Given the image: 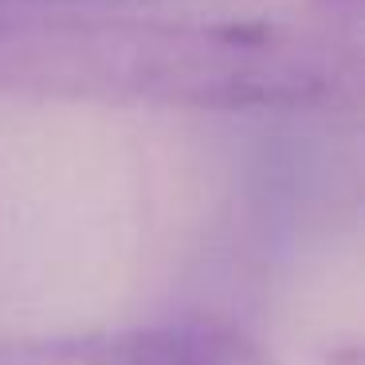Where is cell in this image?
I'll use <instances>...</instances> for the list:
<instances>
[{"label":"cell","mask_w":365,"mask_h":365,"mask_svg":"<svg viewBox=\"0 0 365 365\" xmlns=\"http://www.w3.org/2000/svg\"><path fill=\"white\" fill-rule=\"evenodd\" d=\"M0 365H267V357L247 334L220 322H161L51 338H4Z\"/></svg>","instance_id":"cell-2"},{"label":"cell","mask_w":365,"mask_h":365,"mask_svg":"<svg viewBox=\"0 0 365 365\" xmlns=\"http://www.w3.org/2000/svg\"><path fill=\"white\" fill-rule=\"evenodd\" d=\"M0 4H83V0H0Z\"/></svg>","instance_id":"cell-3"},{"label":"cell","mask_w":365,"mask_h":365,"mask_svg":"<svg viewBox=\"0 0 365 365\" xmlns=\"http://www.w3.org/2000/svg\"><path fill=\"white\" fill-rule=\"evenodd\" d=\"M0 87L169 106H310L341 87L318 40L271 24H161L0 12Z\"/></svg>","instance_id":"cell-1"}]
</instances>
